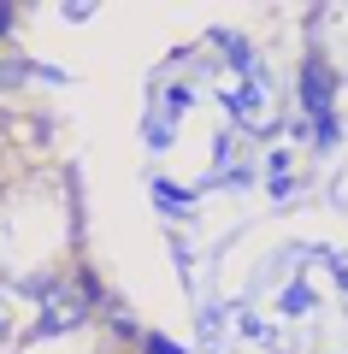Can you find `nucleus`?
Here are the masks:
<instances>
[{"instance_id":"f257e3e1","label":"nucleus","mask_w":348,"mask_h":354,"mask_svg":"<svg viewBox=\"0 0 348 354\" xmlns=\"http://www.w3.org/2000/svg\"><path fill=\"white\" fill-rule=\"evenodd\" d=\"M331 101H336V77L324 65V53H307L301 59V106L313 118H331Z\"/></svg>"},{"instance_id":"f03ea898","label":"nucleus","mask_w":348,"mask_h":354,"mask_svg":"<svg viewBox=\"0 0 348 354\" xmlns=\"http://www.w3.org/2000/svg\"><path fill=\"white\" fill-rule=\"evenodd\" d=\"M212 48H219V53H224V59H230V65H242V71H248L254 83H260V59H254L248 36H237V30H219V36H212Z\"/></svg>"},{"instance_id":"7ed1b4c3","label":"nucleus","mask_w":348,"mask_h":354,"mask_svg":"<svg viewBox=\"0 0 348 354\" xmlns=\"http://www.w3.org/2000/svg\"><path fill=\"white\" fill-rule=\"evenodd\" d=\"M219 337H224V307H201V342L212 348Z\"/></svg>"},{"instance_id":"20e7f679","label":"nucleus","mask_w":348,"mask_h":354,"mask_svg":"<svg viewBox=\"0 0 348 354\" xmlns=\"http://www.w3.org/2000/svg\"><path fill=\"white\" fill-rule=\"evenodd\" d=\"M313 130H319V136H313V148H319V153H331V148H336V136H342L336 113H331V118H313Z\"/></svg>"},{"instance_id":"39448f33","label":"nucleus","mask_w":348,"mask_h":354,"mask_svg":"<svg viewBox=\"0 0 348 354\" xmlns=\"http://www.w3.org/2000/svg\"><path fill=\"white\" fill-rule=\"evenodd\" d=\"M154 201H160L165 213H172V207H177V213H183V207H189V195H177L172 183H165V177H154Z\"/></svg>"},{"instance_id":"423d86ee","label":"nucleus","mask_w":348,"mask_h":354,"mask_svg":"<svg viewBox=\"0 0 348 354\" xmlns=\"http://www.w3.org/2000/svg\"><path fill=\"white\" fill-rule=\"evenodd\" d=\"M284 307H289V313H307V307H313V295L295 283V290H284Z\"/></svg>"},{"instance_id":"0eeeda50","label":"nucleus","mask_w":348,"mask_h":354,"mask_svg":"<svg viewBox=\"0 0 348 354\" xmlns=\"http://www.w3.org/2000/svg\"><path fill=\"white\" fill-rule=\"evenodd\" d=\"M148 354H183V348H177L172 337H148Z\"/></svg>"},{"instance_id":"6e6552de","label":"nucleus","mask_w":348,"mask_h":354,"mask_svg":"<svg viewBox=\"0 0 348 354\" xmlns=\"http://www.w3.org/2000/svg\"><path fill=\"white\" fill-rule=\"evenodd\" d=\"M12 24H18V6H0V36H6Z\"/></svg>"},{"instance_id":"1a4fd4ad","label":"nucleus","mask_w":348,"mask_h":354,"mask_svg":"<svg viewBox=\"0 0 348 354\" xmlns=\"http://www.w3.org/2000/svg\"><path fill=\"white\" fill-rule=\"evenodd\" d=\"M0 342H6V313H0Z\"/></svg>"}]
</instances>
